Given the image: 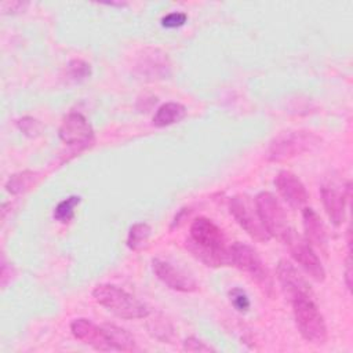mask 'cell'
<instances>
[{
  "mask_svg": "<svg viewBox=\"0 0 353 353\" xmlns=\"http://www.w3.org/2000/svg\"><path fill=\"white\" fill-rule=\"evenodd\" d=\"M291 251L292 258L302 266V269L317 283L325 280V270L316 255L313 247L306 241L305 237L296 234L295 232L290 236L285 243Z\"/></svg>",
  "mask_w": 353,
  "mask_h": 353,
  "instance_id": "cell-9",
  "label": "cell"
},
{
  "mask_svg": "<svg viewBox=\"0 0 353 353\" xmlns=\"http://www.w3.org/2000/svg\"><path fill=\"white\" fill-rule=\"evenodd\" d=\"M81 201L80 196H69L68 199L62 200L54 210V219L61 223H68L74 218V208Z\"/></svg>",
  "mask_w": 353,
  "mask_h": 353,
  "instance_id": "cell-21",
  "label": "cell"
},
{
  "mask_svg": "<svg viewBox=\"0 0 353 353\" xmlns=\"http://www.w3.org/2000/svg\"><path fill=\"white\" fill-rule=\"evenodd\" d=\"M230 256L232 265L247 273L266 295L273 294V279L255 248L236 241L230 245Z\"/></svg>",
  "mask_w": 353,
  "mask_h": 353,
  "instance_id": "cell-4",
  "label": "cell"
},
{
  "mask_svg": "<svg viewBox=\"0 0 353 353\" xmlns=\"http://www.w3.org/2000/svg\"><path fill=\"white\" fill-rule=\"evenodd\" d=\"M37 179V172L25 170L21 172H17L11 175L6 183V190L11 194H21L30 189L32 185H34Z\"/></svg>",
  "mask_w": 353,
  "mask_h": 353,
  "instance_id": "cell-19",
  "label": "cell"
},
{
  "mask_svg": "<svg viewBox=\"0 0 353 353\" xmlns=\"http://www.w3.org/2000/svg\"><path fill=\"white\" fill-rule=\"evenodd\" d=\"M68 76L74 81H83L91 76V66L85 61L72 59L66 68Z\"/></svg>",
  "mask_w": 353,
  "mask_h": 353,
  "instance_id": "cell-22",
  "label": "cell"
},
{
  "mask_svg": "<svg viewBox=\"0 0 353 353\" xmlns=\"http://www.w3.org/2000/svg\"><path fill=\"white\" fill-rule=\"evenodd\" d=\"M152 268L157 279L171 290L179 292H193L197 290V283L190 274L167 261L154 258L152 259Z\"/></svg>",
  "mask_w": 353,
  "mask_h": 353,
  "instance_id": "cell-10",
  "label": "cell"
},
{
  "mask_svg": "<svg viewBox=\"0 0 353 353\" xmlns=\"http://www.w3.org/2000/svg\"><path fill=\"white\" fill-rule=\"evenodd\" d=\"M186 19H188V15L185 12L174 11L161 18V26L167 28V29H175V28L185 25Z\"/></svg>",
  "mask_w": 353,
  "mask_h": 353,
  "instance_id": "cell-25",
  "label": "cell"
},
{
  "mask_svg": "<svg viewBox=\"0 0 353 353\" xmlns=\"http://www.w3.org/2000/svg\"><path fill=\"white\" fill-rule=\"evenodd\" d=\"M229 211L236 219V222L250 234L254 240L261 243H268L270 240L269 233L266 232L258 211L255 201L252 203L251 197L247 194H236L229 200Z\"/></svg>",
  "mask_w": 353,
  "mask_h": 353,
  "instance_id": "cell-7",
  "label": "cell"
},
{
  "mask_svg": "<svg viewBox=\"0 0 353 353\" xmlns=\"http://www.w3.org/2000/svg\"><path fill=\"white\" fill-rule=\"evenodd\" d=\"M229 299H230L233 307L240 313H247L251 306L247 292L240 287H234L229 291Z\"/></svg>",
  "mask_w": 353,
  "mask_h": 353,
  "instance_id": "cell-23",
  "label": "cell"
},
{
  "mask_svg": "<svg viewBox=\"0 0 353 353\" xmlns=\"http://www.w3.org/2000/svg\"><path fill=\"white\" fill-rule=\"evenodd\" d=\"M101 327L105 332L106 341L112 350L134 352L137 349L135 338L127 330H124L116 324H110V323H105Z\"/></svg>",
  "mask_w": 353,
  "mask_h": 353,
  "instance_id": "cell-17",
  "label": "cell"
},
{
  "mask_svg": "<svg viewBox=\"0 0 353 353\" xmlns=\"http://www.w3.org/2000/svg\"><path fill=\"white\" fill-rule=\"evenodd\" d=\"M345 283L346 287L350 290L352 288V261H350V254L347 255L346 259V270H345Z\"/></svg>",
  "mask_w": 353,
  "mask_h": 353,
  "instance_id": "cell-28",
  "label": "cell"
},
{
  "mask_svg": "<svg viewBox=\"0 0 353 353\" xmlns=\"http://www.w3.org/2000/svg\"><path fill=\"white\" fill-rule=\"evenodd\" d=\"M92 296L99 305L121 319H143L149 314V309L143 302L113 284L97 285L92 291Z\"/></svg>",
  "mask_w": 353,
  "mask_h": 353,
  "instance_id": "cell-2",
  "label": "cell"
},
{
  "mask_svg": "<svg viewBox=\"0 0 353 353\" xmlns=\"http://www.w3.org/2000/svg\"><path fill=\"white\" fill-rule=\"evenodd\" d=\"M226 243L222 229L211 219L200 216L190 226L186 248L205 266L221 268L232 265L230 245L228 247Z\"/></svg>",
  "mask_w": 353,
  "mask_h": 353,
  "instance_id": "cell-1",
  "label": "cell"
},
{
  "mask_svg": "<svg viewBox=\"0 0 353 353\" xmlns=\"http://www.w3.org/2000/svg\"><path fill=\"white\" fill-rule=\"evenodd\" d=\"M319 142L320 138L312 131L298 130L283 132L270 142L266 152V159L273 163H281L312 150L319 145Z\"/></svg>",
  "mask_w": 353,
  "mask_h": 353,
  "instance_id": "cell-5",
  "label": "cell"
},
{
  "mask_svg": "<svg viewBox=\"0 0 353 353\" xmlns=\"http://www.w3.org/2000/svg\"><path fill=\"white\" fill-rule=\"evenodd\" d=\"M150 226L145 222H139V223H134L130 230H128V236H127V247L132 251H141L143 247H146L148 240L150 237Z\"/></svg>",
  "mask_w": 353,
  "mask_h": 353,
  "instance_id": "cell-20",
  "label": "cell"
},
{
  "mask_svg": "<svg viewBox=\"0 0 353 353\" xmlns=\"http://www.w3.org/2000/svg\"><path fill=\"white\" fill-rule=\"evenodd\" d=\"M186 116V108L178 102H167L157 108L152 123L154 127H167L181 121Z\"/></svg>",
  "mask_w": 353,
  "mask_h": 353,
  "instance_id": "cell-18",
  "label": "cell"
},
{
  "mask_svg": "<svg viewBox=\"0 0 353 353\" xmlns=\"http://www.w3.org/2000/svg\"><path fill=\"white\" fill-rule=\"evenodd\" d=\"M274 185L280 196L291 208L298 210L306 204L309 199L307 190L305 185L301 182V179L291 171H280L274 179Z\"/></svg>",
  "mask_w": 353,
  "mask_h": 353,
  "instance_id": "cell-13",
  "label": "cell"
},
{
  "mask_svg": "<svg viewBox=\"0 0 353 353\" xmlns=\"http://www.w3.org/2000/svg\"><path fill=\"white\" fill-rule=\"evenodd\" d=\"M58 135L63 143L72 148V154L87 149L94 141V130L81 113H68L58 130Z\"/></svg>",
  "mask_w": 353,
  "mask_h": 353,
  "instance_id": "cell-8",
  "label": "cell"
},
{
  "mask_svg": "<svg viewBox=\"0 0 353 353\" xmlns=\"http://www.w3.org/2000/svg\"><path fill=\"white\" fill-rule=\"evenodd\" d=\"M255 205L269 236L285 244L295 230L291 228L288 218L276 196L270 192H261L255 197Z\"/></svg>",
  "mask_w": 353,
  "mask_h": 353,
  "instance_id": "cell-6",
  "label": "cell"
},
{
  "mask_svg": "<svg viewBox=\"0 0 353 353\" xmlns=\"http://www.w3.org/2000/svg\"><path fill=\"white\" fill-rule=\"evenodd\" d=\"M18 127L28 137H36L41 131V124L36 119L29 117V116L18 120Z\"/></svg>",
  "mask_w": 353,
  "mask_h": 353,
  "instance_id": "cell-24",
  "label": "cell"
},
{
  "mask_svg": "<svg viewBox=\"0 0 353 353\" xmlns=\"http://www.w3.org/2000/svg\"><path fill=\"white\" fill-rule=\"evenodd\" d=\"M346 200H347V197L345 196L343 192H339L331 186L321 188V201H323L324 210L334 226H339L345 221Z\"/></svg>",
  "mask_w": 353,
  "mask_h": 353,
  "instance_id": "cell-16",
  "label": "cell"
},
{
  "mask_svg": "<svg viewBox=\"0 0 353 353\" xmlns=\"http://www.w3.org/2000/svg\"><path fill=\"white\" fill-rule=\"evenodd\" d=\"M277 279L290 302L305 295L314 296L309 283L296 270V268L285 259H281L277 265Z\"/></svg>",
  "mask_w": 353,
  "mask_h": 353,
  "instance_id": "cell-12",
  "label": "cell"
},
{
  "mask_svg": "<svg viewBox=\"0 0 353 353\" xmlns=\"http://www.w3.org/2000/svg\"><path fill=\"white\" fill-rule=\"evenodd\" d=\"M303 219V229H305V239L312 245L319 248L323 252H327L328 239L325 226L320 218V215L310 207L303 208L302 211Z\"/></svg>",
  "mask_w": 353,
  "mask_h": 353,
  "instance_id": "cell-15",
  "label": "cell"
},
{
  "mask_svg": "<svg viewBox=\"0 0 353 353\" xmlns=\"http://www.w3.org/2000/svg\"><path fill=\"white\" fill-rule=\"evenodd\" d=\"M296 328L302 338L314 345L327 341V325L324 317L314 302V296H299L291 301Z\"/></svg>",
  "mask_w": 353,
  "mask_h": 353,
  "instance_id": "cell-3",
  "label": "cell"
},
{
  "mask_svg": "<svg viewBox=\"0 0 353 353\" xmlns=\"http://www.w3.org/2000/svg\"><path fill=\"white\" fill-rule=\"evenodd\" d=\"M1 7H8L10 12H21L28 7V3H22V1H8V3H1Z\"/></svg>",
  "mask_w": 353,
  "mask_h": 353,
  "instance_id": "cell-27",
  "label": "cell"
},
{
  "mask_svg": "<svg viewBox=\"0 0 353 353\" xmlns=\"http://www.w3.org/2000/svg\"><path fill=\"white\" fill-rule=\"evenodd\" d=\"M183 350L186 352H199V353H203V352H215V349L212 346H210L208 343H205L204 341L196 338V336H189L185 339L183 342Z\"/></svg>",
  "mask_w": 353,
  "mask_h": 353,
  "instance_id": "cell-26",
  "label": "cell"
},
{
  "mask_svg": "<svg viewBox=\"0 0 353 353\" xmlns=\"http://www.w3.org/2000/svg\"><path fill=\"white\" fill-rule=\"evenodd\" d=\"M70 331L76 339L92 346L97 350H112L102 327L94 324L88 319L73 320L70 324Z\"/></svg>",
  "mask_w": 353,
  "mask_h": 353,
  "instance_id": "cell-14",
  "label": "cell"
},
{
  "mask_svg": "<svg viewBox=\"0 0 353 353\" xmlns=\"http://www.w3.org/2000/svg\"><path fill=\"white\" fill-rule=\"evenodd\" d=\"M137 72L149 81L167 79L171 74V62L165 52L157 48H148L139 57Z\"/></svg>",
  "mask_w": 353,
  "mask_h": 353,
  "instance_id": "cell-11",
  "label": "cell"
}]
</instances>
